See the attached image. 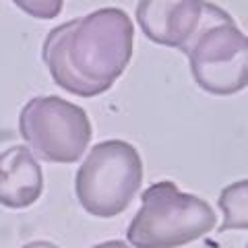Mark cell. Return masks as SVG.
I'll return each mask as SVG.
<instances>
[{
  "mask_svg": "<svg viewBox=\"0 0 248 248\" xmlns=\"http://www.w3.org/2000/svg\"><path fill=\"white\" fill-rule=\"evenodd\" d=\"M133 50V21L122 9L106 6L54 27L44 40L42 58L58 87L95 97L120 79Z\"/></svg>",
  "mask_w": 248,
  "mask_h": 248,
  "instance_id": "obj_1",
  "label": "cell"
},
{
  "mask_svg": "<svg viewBox=\"0 0 248 248\" xmlns=\"http://www.w3.org/2000/svg\"><path fill=\"white\" fill-rule=\"evenodd\" d=\"M215 223V211L207 201L161 180L143 190L126 240L135 248H178L207 236Z\"/></svg>",
  "mask_w": 248,
  "mask_h": 248,
  "instance_id": "obj_2",
  "label": "cell"
},
{
  "mask_svg": "<svg viewBox=\"0 0 248 248\" xmlns=\"http://www.w3.org/2000/svg\"><path fill=\"white\" fill-rule=\"evenodd\" d=\"M180 50L195 83L211 95H234L248 85V40L221 6L205 0L203 21Z\"/></svg>",
  "mask_w": 248,
  "mask_h": 248,
  "instance_id": "obj_3",
  "label": "cell"
},
{
  "mask_svg": "<svg viewBox=\"0 0 248 248\" xmlns=\"http://www.w3.org/2000/svg\"><path fill=\"white\" fill-rule=\"evenodd\" d=\"M141 184V153L120 139L97 143L83 159L75 178L81 207L95 217H116L126 211Z\"/></svg>",
  "mask_w": 248,
  "mask_h": 248,
  "instance_id": "obj_4",
  "label": "cell"
},
{
  "mask_svg": "<svg viewBox=\"0 0 248 248\" xmlns=\"http://www.w3.org/2000/svg\"><path fill=\"white\" fill-rule=\"evenodd\" d=\"M19 133L35 157L75 164L91 141V120L81 106L58 95H42L23 106Z\"/></svg>",
  "mask_w": 248,
  "mask_h": 248,
  "instance_id": "obj_5",
  "label": "cell"
},
{
  "mask_svg": "<svg viewBox=\"0 0 248 248\" xmlns=\"http://www.w3.org/2000/svg\"><path fill=\"white\" fill-rule=\"evenodd\" d=\"M205 0H139L137 23L153 44L186 46L203 21Z\"/></svg>",
  "mask_w": 248,
  "mask_h": 248,
  "instance_id": "obj_6",
  "label": "cell"
},
{
  "mask_svg": "<svg viewBox=\"0 0 248 248\" xmlns=\"http://www.w3.org/2000/svg\"><path fill=\"white\" fill-rule=\"evenodd\" d=\"M44 172L29 147L15 145L0 153V205L27 209L42 197Z\"/></svg>",
  "mask_w": 248,
  "mask_h": 248,
  "instance_id": "obj_7",
  "label": "cell"
},
{
  "mask_svg": "<svg viewBox=\"0 0 248 248\" xmlns=\"http://www.w3.org/2000/svg\"><path fill=\"white\" fill-rule=\"evenodd\" d=\"M219 207L223 211V223L219 232L246 230L248 228V182L238 180L226 186L219 195Z\"/></svg>",
  "mask_w": 248,
  "mask_h": 248,
  "instance_id": "obj_8",
  "label": "cell"
},
{
  "mask_svg": "<svg viewBox=\"0 0 248 248\" xmlns=\"http://www.w3.org/2000/svg\"><path fill=\"white\" fill-rule=\"evenodd\" d=\"M13 2L29 17L44 21L56 19L62 13V6H64V0H13Z\"/></svg>",
  "mask_w": 248,
  "mask_h": 248,
  "instance_id": "obj_9",
  "label": "cell"
},
{
  "mask_svg": "<svg viewBox=\"0 0 248 248\" xmlns=\"http://www.w3.org/2000/svg\"><path fill=\"white\" fill-rule=\"evenodd\" d=\"M93 248H133V246L122 242V240H108V242H102V244H97Z\"/></svg>",
  "mask_w": 248,
  "mask_h": 248,
  "instance_id": "obj_10",
  "label": "cell"
},
{
  "mask_svg": "<svg viewBox=\"0 0 248 248\" xmlns=\"http://www.w3.org/2000/svg\"><path fill=\"white\" fill-rule=\"evenodd\" d=\"M21 248H60V246L48 242V240H35V242H29V244L21 246Z\"/></svg>",
  "mask_w": 248,
  "mask_h": 248,
  "instance_id": "obj_11",
  "label": "cell"
}]
</instances>
